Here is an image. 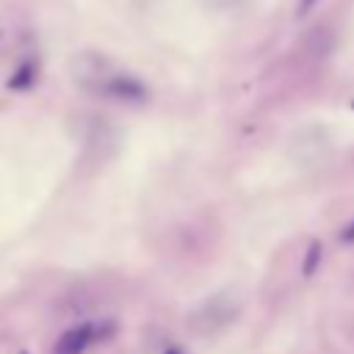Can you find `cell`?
I'll list each match as a JSON object with an SVG mask.
<instances>
[{"mask_svg":"<svg viewBox=\"0 0 354 354\" xmlns=\"http://www.w3.org/2000/svg\"><path fill=\"white\" fill-rule=\"evenodd\" d=\"M72 72H75V80L86 91H94V94H102V97H111V100H119V102H141L147 97V86L141 80L113 69L97 53L75 55Z\"/></svg>","mask_w":354,"mask_h":354,"instance_id":"cell-1","label":"cell"},{"mask_svg":"<svg viewBox=\"0 0 354 354\" xmlns=\"http://www.w3.org/2000/svg\"><path fill=\"white\" fill-rule=\"evenodd\" d=\"M94 329H97L94 324H80V326L66 329V332L58 337V343L53 346V354H83V351L88 348V343L97 337Z\"/></svg>","mask_w":354,"mask_h":354,"instance_id":"cell-2","label":"cell"},{"mask_svg":"<svg viewBox=\"0 0 354 354\" xmlns=\"http://www.w3.org/2000/svg\"><path fill=\"white\" fill-rule=\"evenodd\" d=\"M321 254H324L321 243H318V241H313V243H310V249H307V254H304V263H301V266H304L301 271H304L307 277H310V274H313V271L321 266Z\"/></svg>","mask_w":354,"mask_h":354,"instance_id":"cell-3","label":"cell"},{"mask_svg":"<svg viewBox=\"0 0 354 354\" xmlns=\"http://www.w3.org/2000/svg\"><path fill=\"white\" fill-rule=\"evenodd\" d=\"M205 8H216V11H227V8H235L241 0H199Z\"/></svg>","mask_w":354,"mask_h":354,"instance_id":"cell-4","label":"cell"},{"mask_svg":"<svg viewBox=\"0 0 354 354\" xmlns=\"http://www.w3.org/2000/svg\"><path fill=\"white\" fill-rule=\"evenodd\" d=\"M340 243H354V218L340 230Z\"/></svg>","mask_w":354,"mask_h":354,"instance_id":"cell-5","label":"cell"},{"mask_svg":"<svg viewBox=\"0 0 354 354\" xmlns=\"http://www.w3.org/2000/svg\"><path fill=\"white\" fill-rule=\"evenodd\" d=\"M163 354H185V351H183L180 346H174V343H171V346H166V348H163Z\"/></svg>","mask_w":354,"mask_h":354,"instance_id":"cell-6","label":"cell"},{"mask_svg":"<svg viewBox=\"0 0 354 354\" xmlns=\"http://www.w3.org/2000/svg\"><path fill=\"white\" fill-rule=\"evenodd\" d=\"M313 3H315V0H301V11H299V14H307V11L313 8Z\"/></svg>","mask_w":354,"mask_h":354,"instance_id":"cell-7","label":"cell"}]
</instances>
